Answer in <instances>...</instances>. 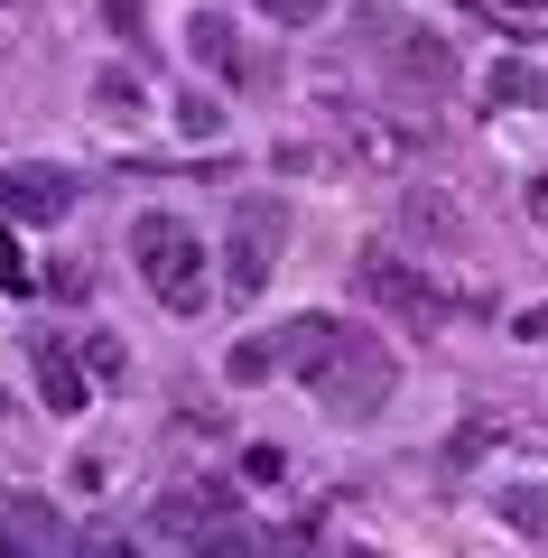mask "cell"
<instances>
[{"mask_svg": "<svg viewBox=\"0 0 548 558\" xmlns=\"http://www.w3.org/2000/svg\"><path fill=\"white\" fill-rule=\"evenodd\" d=\"M297 381L316 391V410H334V418H373L381 400L400 391V354L373 336V326H344V317H334V336L316 344V363H307Z\"/></svg>", "mask_w": 548, "mask_h": 558, "instance_id": "1", "label": "cell"}, {"mask_svg": "<svg viewBox=\"0 0 548 558\" xmlns=\"http://www.w3.org/2000/svg\"><path fill=\"white\" fill-rule=\"evenodd\" d=\"M353 38H363V57H373L381 84H400V94H455V38H437L428 20H410V10H381V0H363V20H353Z\"/></svg>", "mask_w": 548, "mask_h": 558, "instance_id": "2", "label": "cell"}, {"mask_svg": "<svg viewBox=\"0 0 548 558\" xmlns=\"http://www.w3.org/2000/svg\"><path fill=\"white\" fill-rule=\"evenodd\" d=\"M131 270H139V289H149L168 317H205V299H215L205 242L186 233L176 215H139V223H131Z\"/></svg>", "mask_w": 548, "mask_h": 558, "instance_id": "3", "label": "cell"}, {"mask_svg": "<svg viewBox=\"0 0 548 558\" xmlns=\"http://www.w3.org/2000/svg\"><path fill=\"white\" fill-rule=\"evenodd\" d=\"M149 521H158V539H176V549H196V558H260L270 549L233 512V484H176V494H158Z\"/></svg>", "mask_w": 548, "mask_h": 558, "instance_id": "4", "label": "cell"}, {"mask_svg": "<svg viewBox=\"0 0 548 558\" xmlns=\"http://www.w3.org/2000/svg\"><path fill=\"white\" fill-rule=\"evenodd\" d=\"M353 289H363V299H373L391 326H410V336H437V326H455V289H437V279L418 270V260L381 252V242H373L363 260H353Z\"/></svg>", "mask_w": 548, "mask_h": 558, "instance_id": "5", "label": "cell"}, {"mask_svg": "<svg viewBox=\"0 0 548 558\" xmlns=\"http://www.w3.org/2000/svg\"><path fill=\"white\" fill-rule=\"evenodd\" d=\"M279 242H289V205H279V196H242L233 205V233H223V289H233V307L270 289Z\"/></svg>", "mask_w": 548, "mask_h": 558, "instance_id": "6", "label": "cell"}, {"mask_svg": "<svg viewBox=\"0 0 548 558\" xmlns=\"http://www.w3.org/2000/svg\"><path fill=\"white\" fill-rule=\"evenodd\" d=\"M75 205H84L75 168H57V159H10L0 168V215L10 223H65Z\"/></svg>", "mask_w": 548, "mask_h": 558, "instance_id": "7", "label": "cell"}, {"mask_svg": "<svg viewBox=\"0 0 548 558\" xmlns=\"http://www.w3.org/2000/svg\"><path fill=\"white\" fill-rule=\"evenodd\" d=\"M28 373H38V400H47V410H65V418L94 410V391H84V354H75L65 336H28Z\"/></svg>", "mask_w": 548, "mask_h": 558, "instance_id": "8", "label": "cell"}, {"mask_svg": "<svg viewBox=\"0 0 548 558\" xmlns=\"http://www.w3.org/2000/svg\"><path fill=\"white\" fill-rule=\"evenodd\" d=\"M484 102H502V112H548V65L502 57V65L484 75Z\"/></svg>", "mask_w": 548, "mask_h": 558, "instance_id": "9", "label": "cell"}, {"mask_svg": "<svg viewBox=\"0 0 548 558\" xmlns=\"http://www.w3.org/2000/svg\"><path fill=\"white\" fill-rule=\"evenodd\" d=\"M186 47H196L205 75H242V38H233V20H223V10H196V20H186Z\"/></svg>", "mask_w": 548, "mask_h": 558, "instance_id": "10", "label": "cell"}, {"mask_svg": "<svg viewBox=\"0 0 548 558\" xmlns=\"http://www.w3.org/2000/svg\"><path fill=\"white\" fill-rule=\"evenodd\" d=\"M0 289H10V299H28V289H38V260L20 252V233H10V215H0Z\"/></svg>", "mask_w": 548, "mask_h": 558, "instance_id": "11", "label": "cell"}, {"mask_svg": "<svg viewBox=\"0 0 548 558\" xmlns=\"http://www.w3.org/2000/svg\"><path fill=\"white\" fill-rule=\"evenodd\" d=\"M252 10H270L279 28H316V20H326V0H252Z\"/></svg>", "mask_w": 548, "mask_h": 558, "instance_id": "12", "label": "cell"}, {"mask_svg": "<svg viewBox=\"0 0 548 558\" xmlns=\"http://www.w3.org/2000/svg\"><path fill=\"white\" fill-rule=\"evenodd\" d=\"M176 121H186V131H196V140H215V131H223V112H215V102H205V94H186V102H176Z\"/></svg>", "mask_w": 548, "mask_h": 558, "instance_id": "13", "label": "cell"}, {"mask_svg": "<svg viewBox=\"0 0 548 558\" xmlns=\"http://www.w3.org/2000/svg\"><path fill=\"white\" fill-rule=\"evenodd\" d=\"M28 539H38V531H28L20 512H0V558H38V549H28Z\"/></svg>", "mask_w": 548, "mask_h": 558, "instance_id": "14", "label": "cell"}, {"mask_svg": "<svg viewBox=\"0 0 548 558\" xmlns=\"http://www.w3.org/2000/svg\"><path fill=\"white\" fill-rule=\"evenodd\" d=\"M94 94H102V102H139V84L121 75V65H102V75H94Z\"/></svg>", "mask_w": 548, "mask_h": 558, "instance_id": "15", "label": "cell"}, {"mask_svg": "<svg viewBox=\"0 0 548 558\" xmlns=\"http://www.w3.org/2000/svg\"><path fill=\"white\" fill-rule=\"evenodd\" d=\"M102 20H112L121 38H139V0H102Z\"/></svg>", "mask_w": 548, "mask_h": 558, "instance_id": "16", "label": "cell"}, {"mask_svg": "<svg viewBox=\"0 0 548 558\" xmlns=\"http://www.w3.org/2000/svg\"><path fill=\"white\" fill-rule=\"evenodd\" d=\"M84 558H139L131 539H84Z\"/></svg>", "mask_w": 548, "mask_h": 558, "instance_id": "17", "label": "cell"}, {"mask_svg": "<svg viewBox=\"0 0 548 558\" xmlns=\"http://www.w3.org/2000/svg\"><path fill=\"white\" fill-rule=\"evenodd\" d=\"M529 223L548 233V178H529Z\"/></svg>", "mask_w": 548, "mask_h": 558, "instance_id": "18", "label": "cell"}, {"mask_svg": "<svg viewBox=\"0 0 548 558\" xmlns=\"http://www.w3.org/2000/svg\"><path fill=\"white\" fill-rule=\"evenodd\" d=\"M28 20V0H0V38H10V28H20Z\"/></svg>", "mask_w": 548, "mask_h": 558, "instance_id": "19", "label": "cell"}, {"mask_svg": "<svg viewBox=\"0 0 548 558\" xmlns=\"http://www.w3.org/2000/svg\"><path fill=\"white\" fill-rule=\"evenodd\" d=\"M502 10H511V20H539V10H548V0H502Z\"/></svg>", "mask_w": 548, "mask_h": 558, "instance_id": "20", "label": "cell"}]
</instances>
